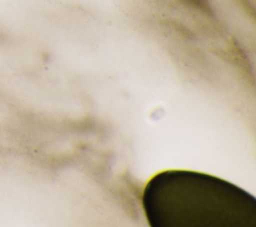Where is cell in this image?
<instances>
[{
    "instance_id": "6da1fadb",
    "label": "cell",
    "mask_w": 256,
    "mask_h": 227,
    "mask_svg": "<svg viewBox=\"0 0 256 227\" xmlns=\"http://www.w3.org/2000/svg\"><path fill=\"white\" fill-rule=\"evenodd\" d=\"M180 171L161 173L148 184L145 193L146 213L161 209L149 221L157 225H194L232 222V199L239 189L217 178Z\"/></svg>"
}]
</instances>
